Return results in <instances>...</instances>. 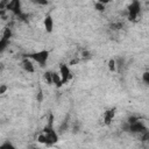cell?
Here are the masks:
<instances>
[{
  "label": "cell",
  "instance_id": "cell-1",
  "mask_svg": "<svg viewBox=\"0 0 149 149\" xmlns=\"http://www.w3.org/2000/svg\"><path fill=\"white\" fill-rule=\"evenodd\" d=\"M141 14V3L139 1H133L127 8V17L132 22H137Z\"/></svg>",
  "mask_w": 149,
  "mask_h": 149
},
{
  "label": "cell",
  "instance_id": "cell-2",
  "mask_svg": "<svg viewBox=\"0 0 149 149\" xmlns=\"http://www.w3.org/2000/svg\"><path fill=\"white\" fill-rule=\"evenodd\" d=\"M49 51L48 50H41V51H37V52H33V54H28L26 55L24 57H28L33 61H35L36 63L40 64L41 68H44L47 65V62H48V58H49Z\"/></svg>",
  "mask_w": 149,
  "mask_h": 149
},
{
  "label": "cell",
  "instance_id": "cell-3",
  "mask_svg": "<svg viewBox=\"0 0 149 149\" xmlns=\"http://www.w3.org/2000/svg\"><path fill=\"white\" fill-rule=\"evenodd\" d=\"M122 129L125 132H129V133H133V134H140V135L148 130V128L146 127V125L142 121H137L133 125L126 123V125L122 126Z\"/></svg>",
  "mask_w": 149,
  "mask_h": 149
},
{
  "label": "cell",
  "instance_id": "cell-4",
  "mask_svg": "<svg viewBox=\"0 0 149 149\" xmlns=\"http://www.w3.org/2000/svg\"><path fill=\"white\" fill-rule=\"evenodd\" d=\"M6 9L9 10V12H12L17 17H20L23 14V12L21 9V2L19 0H12V1H9L7 3V6H6Z\"/></svg>",
  "mask_w": 149,
  "mask_h": 149
},
{
  "label": "cell",
  "instance_id": "cell-5",
  "mask_svg": "<svg viewBox=\"0 0 149 149\" xmlns=\"http://www.w3.org/2000/svg\"><path fill=\"white\" fill-rule=\"evenodd\" d=\"M59 74L62 77V83L63 85L66 84L71 78H72V74H71V71H70V68L69 65L64 64V63H61L59 64Z\"/></svg>",
  "mask_w": 149,
  "mask_h": 149
},
{
  "label": "cell",
  "instance_id": "cell-6",
  "mask_svg": "<svg viewBox=\"0 0 149 149\" xmlns=\"http://www.w3.org/2000/svg\"><path fill=\"white\" fill-rule=\"evenodd\" d=\"M114 115H115V108H111V109H107L102 114V119H104V122L105 125H111L113 119H114Z\"/></svg>",
  "mask_w": 149,
  "mask_h": 149
},
{
  "label": "cell",
  "instance_id": "cell-7",
  "mask_svg": "<svg viewBox=\"0 0 149 149\" xmlns=\"http://www.w3.org/2000/svg\"><path fill=\"white\" fill-rule=\"evenodd\" d=\"M21 65H22L23 70H24L26 72H28V73H33V72L35 71V68H34V65H33V62H31L30 58H28V57H23V59H22V62H21Z\"/></svg>",
  "mask_w": 149,
  "mask_h": 149
},
{
  "label": "cell",
  "instance_id": "cell-8",
  "mask_svg": "<svg viewBox=\"0 0 149 149\" xmlns=\"http://www.w3.org/2000/svg\"><path fill=\"white\" fill-rule=\"evenodd\" d=\"M43 23H44V28H45L47 33H51V31H52V29H54V20H52V17H51V15H50V14L45 15Z\"/></svg>",
  "mask_w": 149,
  "mask_h": 149
},
{
  "label": "cell",
  "instance_id": "cell-9",
  "mask_svg": "<svg viewBox=\"0 0 149 149\" xmlns=\"http://www.w3.org/2000/svg\"><path fill=\"white\" fill-rule=\"evenodd\" d=\"M52 84H55L57 87H61V86L63 85V83H62V77H61L59 73L52 72Z\"/></svg>",
  "mask_w": 149,
  "mask_h": 149
},
{
  "label": "cell",
  "instance_id": "cell-10",
  "mask_svg": "<svg viewBox=\"0 0 149 149\" xmlns=\"http://www.w3.org/2000/svg\"><path fill=\"white\" fill-rule=\"evenodd\" d=\"M68 128H69V115H68L66 119H64L63 122L59 125V127H58V134H62V133L66 132Z\"/></svg>",
  "mask_w": 149,
  "mask_h": 149
},
{
  "label": "cell",
  "instance_id": "cell-11",
  "mask_svg": "<svg viewBox=\"0 0 149 149\" xmlns=\"http://www.w3.org/2000/svg\"><path fill=\"white\" fill-rule=\"evenodd\" d=\"M107 66H108V70H109L111 72H115L116 69H118V68H116V62H115V59H113V58L108 59Z\"/></svg>",
  "mask_w": 149,
  "mask_h": 149
},
{
  "label": "cell",
  "instance_id": "cell-12",
  "mask_svg": "<svg viewBox=\"0 0 149 149\" xmlns=\"http://www.w3.org/2000/svg\"><path fill=\"white\" fill-rule=\"evenodd\" d=\"M106 3H107V1H97V2L94 3V8H95L98 12H104Z\"/></svg>",
  "mask_w": 149,
  "mask_h": 149
},
{
  "label": "cell",
  "instance_id": "cell-13",
  "mask_svg": "<svg viewBox=\"0 0 149 149\" xmlns=\"http://www.w3.org/2000/svg\"><path fill=\"white\" fill-rule=\"evenodd\" d=\"M43 77H44V80L47 81V84H49V85L52 84V72L51 71H45Z\"/></svg>",
  "mask_w": 149,
  "mask_h": 149
},
{
  "label": "cell",
  "instance_id": "cell-14",
  "mask_svg": "<svg viewBox=\"0 0 149 149\" xmlns=\"http://www.w3.org/2000/svg\"><path fill=\"white\" fill-rule=\"evenodd\" d=\"M9 41H10V40H7V38L1 37V40H0V50H1V51H3V50H5V49L8 47Z\"/></svg>",
  "mask_w": 149,
  "mask_h": 149
},
{
  "label": "cell",
  "instance_id": "cell-15",
  "mask_svg": "<svg viewBox=\"0 0 149 149\" xmlns=\"http://www.w3.org/2000/svg\"><path fill=\"white\" fill-rule=\"evenodd\" d=\"M140 141L143 142V143H149V130H147V132H144L143 134H141Z\"/></svg>",
  "mask_w": 149,
  "mask_h": 149
},
{
  "label": "cell",
  "instance_id": "cell-16",
  "mask_svg": "<svg viewBox=\"0 0 149 149\" xmlns=\"http://www.w3.org/2000/svg\"><path fill=\"white\" fill-rule=\"evenodd\" d=\"M0 149H16V148L13 146V143H12V142L6 141V142H3V143L0 146Z\"/></svg>",
  "mask_w": 149,
  "mask_h": 149
},
{
  "label": "cell",
  "instance_id": "cell-17",
  "mask_svg": "<svg viewBox=\"0 0 149 149\" xmlns=\"http://www.w3.org/2000/svg\"><path fill=\"white\" fill-rule=\"evenodd\" d=\"M91 57H92V55L88 50H83L81 51V59L86 61V59H91Z\"/></svg>",
  "mask_w": 149,
  "mask_h": 149
},
{
  "label": "cell",
  "instance_id": "cell-18",
  "mask_svg": "<svg viewBox=\"0 0 149 149\" xmlns=\"http://www.w3.org/2000/svg\"><path fill=\"white\" fill-rule=\"evenodd\" d=\"M37 142L38 143H42V144H47V137L43 133H41L38 136H37Z\"/></svg>",
  "mask_w": 149,
  "mask_h": 149
},
{
  "label": "cell",
  "instance_id": "cell-19",
  "mask_svg": "<svg viewBox=\"0 0 149 149\" xmlns=\"http://www.w3.org/2000/svg\"><path fill=\"white\" fill-rule=\"evenodd\" d=\"M122 27H123V23L122 22H115V23H112V26H111V28L113 30H120Z\"/></svg>",
  "mask_w": 149,
  "mask_h": 149
},
{
  "label": "cell",
  "instance_id": "cell-20",
  "mask_svg": "<svg viewBox=\"0 0 149 149\" xmlns=\"http://www.w3.org/2000/svg\"><path fill=\"white\" fill-rule=\"evenodd\" d=\"M115 62H116V68H119V69H123V66H125V59H123V58L119 57L118 59H115Z\"/></svg>",
  "mask_w": 149,
  "mask_h": 149
},
{
  "label": "cell",
  "instance_id": "cell-21",
  "mask_svg": "<svg viewBox=\"0 0 149 149\" xmlns=\"http://www.w3.org/2000/svg\"><path fill=\"white\" fill-rule=\"evenodd\" d=\"M137 121H140L139 116H134V115H132V116H129V118L127 119V123H129V125H133V123H135V122H137Z\"/></svg>",
  "mask_w": 149,
  "mask_h": 149
},
{
  "label": "cell",
  "instance_id": "cell-22",
  "mask_svg": "<svg viewBox=\"0 0 149 149\" xmlns=\"http://www.w3.org/2000/svg\"><path fill=\"white\" fill-rule=\"evenodd\" d=\"M142 80H143L147 85H149V71H146V72L142 74Z\"/></svg>",
  "mask_w": 149,
  "mask_h": 149
},
{
  "label": "cell",
  "instance_id": "cell-23",
  "mask_svg": "<svg viewBox=\"0 0 149 149\" xmlns=\"http://www.w3.org/2000/svg\"><path fill=\"white\" fill-rule=\"evenodd\" d=\"M79 132V123L78 122H76V123H73V127H72V133L73 134H77Z\"/></svg>",
  "mask_w": 149,
  "mask_h": 149
},
{
  "label": "cell",
  "instance_id": "cell-24",
  "mask_svg": "<svg viewBox=\"0 0 149 149\" xmlns=\"http://www.w3.org/2000/svg\"><path fill=\"white\" fill-rule=\"evenodd\" d=\"M36 99H37V101H38V102H41V101H42V99H43V93H42V90H38L37 95H36Z\"/></svg>",
  "mask_w": 149,
  "mask_h": 149
},
{
  "label": "cell",
  "instance_id": "cell-25",
  "mask_svg": "<svg viewBox=\"0 0 149 149\" xmlns=\"http://www.w3.org/2000/svg\"><path fill=\"white\" fill-rule=\"evenodd\" d=\"M6 91H7V86H6L5 84H2V85L0 86V94H3Z\"/></svg>",
  "mask_w": 149,
  "mask_h": 149
},
{
  "label": "cell",
  "instance_id": "cell-26",
  "mask_svg": "<svg viewBox=\"0 0 149 149\" xmlns=\"http://www.w3.org/2000/svg\"><path fill=\"white\" fill-rule=\"evenodd\" d=\"M79 58H73V59H71L70 61V65H76V64H78L79 63Z\"/></svg>",
  "mask_w": 149,
  "mask_h": 149
},
{
  "label": "cell",
  "instance_id": "cell-27",
  "mask_svg": "<svg viewBox=\"0 0 149 149\" xmlns=\"http://www.w3.org/2000/svg\"><path fill=\"white\" fill-rule=\"evenodd\" d=\"M35 3H37V5H43V6H45V5H48V1H41V0H36V1H34Z\"/></svg>",
  "mask_w": 149,
  "mask_h": 149
}]
</instances>
